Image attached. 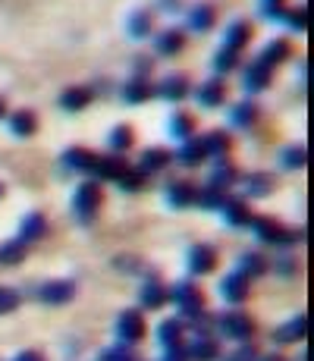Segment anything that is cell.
I'll return each mask as SVG.
<instances>
[{"label":"cell","instance_id":"obj_51","mask_svg":"<svg viewBox=\"0 0 314 361\" xmlns=\"http://www.w3.org/2000/svg\"><path fill=\"white\" fill-rule=\"evenodd\" d=\"M6 114V104H4V98H0V116H4Z\"/></svg>","mask_w":314,"mask_h":361},{"label":"cell","instance_id":"obj_10","mask_svg":"<svg viewBox=\"0 0 314 361\" xmlns=\"http://www.w3.org/2000/svg\"><path fill=\"white\" fill-rule=\"evenodd\" d=\"M308 330H311L308 317L298 314V317H292L289 324H283V327L274 333V339L277 343H298V339H308Z\"/></svg>","mask_w":314,"mask_h":361},{"label":"cell","instance_id":"obj_40","mask_svg":"<svg viewBox=\"0 0 314 361\" xmlns=\"http://www.w3.org/2000/svg\"><path fill=\"white\" fill-rule=\"evenodd\" d=\"M236 66H239V54H236V51L220 47V51L214 54V69H217V73H233Z\"/></svg>","mask_w":314,"mask_h":361},{"label":"cell","instance_id":"obj_39","mask_svg":"<svg viewBox=\"0 0 314 361\" xmlns=\"http://www.w3.org/2000/svg\"><path fill=\"white\" fill-rule=\"evenodd\" d=\"M264 270H267V261H264L261 255L248 252V255L239 258V274L242 276H258V274H264Z\"/></svg>","mask_w":314,"mask_h":361},{"label":"cell","instance_id":"obj_53","mask_svg":"<svg viewBox=\"0 0 314 361\" xmlns=\"http://www.w3.org/2000/svg\"><path fill=\"white\" fill-rule=\"evenodd\" d=\"M274 4H280V0H274Z\"/></svg>","mask_w":314,"mask_h":361},{"label":"cell","instance_id":"obj_41","mask_svg":"<svg viewBox=\"0 0 314 361\" xmlns=\"http://www.w3.org/2000/svg\"><path fill=\"white\" fill-rule=\"evenodd\" d=\"M23 255H25V245L19 239L0 245V264H16V261H23Z\"/></svg>","mask_w":314,"mask_h":361},{"label":"cell","instance_id":"obj_49","mask_svg":"<svg viewBox=\"0 0 314 361\" xmlns=\"http://www.w3.org/2000/svg\"><path fill=\"white\" fill-rule=\"evenodd\" d=\"M13 361H44V358H41V352H32V349H25V352H19V355L13 358Z\"/></svg>","mask_w":314,"mask_h":361},{"label":"cell","instance_id":"obj_48","mask_svg":"<svg viewBox=\"0 0 314 361\" xmlns=\"http://www.w3.org/2000/svg\"><path fill=\"white\" fill-rule=\"evenodd\" d=\"M164 361H188V355H186V349H183V345H176V349H167Z\"/></svg>","mask_w":314,"mask_h":361},{"label":"cell","instance_id":"obj_1","mask_svg":"<svg viewBox=\"0 0 314 361\" xmlns=\"http://www.w3.org/2000/svg\"><path fill=\"white\" fill-rule=\"evenodd\" d=\"M167 295L176 302V308L183 311V317H188V321H195L198 314H205V295H201V289L195 286V283H176Z\"/></svg>","mask_w":314,"mask_h":361},{"label":"cell","instance_id":"obj_32","mask_svg":"<svg viewBox=\"0 0 314 361\" xmlns=\"http://www.w3.org/2000/svg\"><path fill=\"white\" fill-rule=\"evenodd\" d=\"M280 161H283V166H289V170H302V166L308 164V148H305V145H286L280 151Z\"/></svg>","mask_w":314,"mask_h":361},{"label":"cell","instance_id":"obj_28","mask_svg":"<svg viewBox=\"0 0 314 361\" xmlns=\"http://www.w3.org/2000/svg\"><path fill=\"white\" fill-rule=\"evenodd\" d=\"M142 166L138 170L148 176V173H157V170H164L167 164H170V151L167 148H148V151H142V161H138Z\"/></svg>","mask_w":314,"mask_h":361},{"label":"cell","instance_id":"obj_50","mask_svg":"<svg viewBox=\"0 0 314 361\" xmlns=\"http://www.w3.org/2000/svg\"><path fill=\"white\" fill-rule=\"evenodd\" d=\"M264 361H286V358H280V355H267Z\"/></svg>","mask_w":314,"mask_h":361},{"label":"cell","instance_id":"obj_30","mask_svg":"<svg viewBox=\"0 0 314 361\" xmlns=\"http://www.w3.org/2000/svg\"><path fill=\"white\" fill-rule=\"evenodd\" d=\"M157 339L164 349H176V345H183V324L179 321H164L157 327Z\"/></svg>","mask_w":314,"mask_h":361},{"label":"cell","instance_id":"obj_43","mask_svg":"<svg viewBox=\"0 0 314 361\" xmlns=\"http://www.w3.org/2000/svg\"><path fill=\"white\" fill-rule=\"evenodd\" d=\"M283 19H286V23H289L296 32H305V29H308V10H305V6L286 10V13H283Z\"/></svg>","mask_w":314,"mask_h":361},{"label":"cell","instance_id":"obj_27","mask_svg":"<svg viewBox=\"0 0 314 361\" xmlns=\"http://www.w3.org/2000/svg\"><path fill=\"white\" fill-rule=\"evenodd\" d=\"M151 94H155V85H151L148 79H135V75H132L123 88V98L129 104H142V101H148Z\"/></svg>","mask_w":314,"mask_h":361},{"label":"cell","instance_id":"obj_31","mask_svg":"<svg viewBox=\"0 0 314 361\" xmlns=\"http://www.w3.org/2000/svg\"><path fill=\"white\" fill-rule=\"evenodd\" d=\"M151 25H155V19H151L148 10H135L129 16V23H126V29H129L132 38H148L151 35Z\"/></svg>","mask_w":314,"mask_h":361},{"label":"cell","instance_id":"obj_14","mask_svg":"<svg viewBox=\"0 0 314 361\" xmlns=\"http://www.w3.org/2000/svg\"><path fill=\"white\" fill-rule=\"evenodd\" d=\"M95 161H97V154L95 151H88V148H69L66 154H63L66 170H76V173H92Z\"/></svg>","mask_w":314,"mask_h":361},{"label":"cell","instance_id":"obj_7","mask_svg":"<svg viewBox=\"0 0 314 361\" xmlns=\"http://www.w3.org/2000/svg\"><path fill=\"white\" fill-rule=\"evenodd\" d=\"M220 295L227 298V302H233V305L246 302V298H248V276H242L239 270H233L229 276H223V283H220Z\"/></svg>","mask_w":314,"mask_h":361},{"label":"cell","instance_id":"obj_34","mask_svg":"<svg viewBox=\"0 0 314 361\" xmlns=\"http://www.w3.org/2000/svg\"><path fill=\"white\" fill-rule=\"evenodd\" d=\"M236 179H239V176H236V166H233V164H227V157L214 164L211 185H217V189H229V185H233Z\"/></svg>","mask_w":314,"mask_h":361},{"label":"cell","instance_id":"obj_25","mask_svg":"<svg viewBox=\"0 0 314 361\" xmlns=\"http://www.w3.org/2000/svg\"><path fill=\"white\" fill-rule=\"evenodd\" d=\"M214 23H217V13H214V6H207V4L192 6V13H188V29L192 32H207Z\"/></svg>","mask_w":314,"mask_h":361},{"label":"cell","instance_id":"obj_11","mask_svg":"<svg viewBox=\"0 0 314 361\" xmlns=\"http://www.w3.org/2000/svg\"><path fill=\"white\" fill-rule=\"evenodd\" d=\"M251 41V25L246 23V19H236V23H229L227 35H223V47H229V51L239 54L242 47H246Z\"/></svg>","mask_w":314,"mask_h":361},{"label":"cell","instance_id":"obj_17","mask_svg":"<svg viewBox=\"0 0 314 361\" xmlns=\"http://www.w3.org/2000/svg\"><path fill=\"white\" fill-rule=\"evenodd\" d=\"M289 57H292V44H289V41H286V38H274L267 47H264V54L258 60H261L264 66L274 69L277 63H283V60H289Z\"/></svg>","mask_w":314,"mask_h":361},{"label":"cell","instance_id":"obj_23","mask_svg":"<svg viewBox=\"0 0 314 361\" xmlns=\"http://www.w3.org/2000/svg\"><path fill=\"white\" fill-rule=\"evenodd\" d=\"M88 101H92V88H85V85H73V88H66V92L60 94V107L63 110H82V107H88Z\"/></svg>","mask_w":314,"mask_h":361},{"label":"cell","instance_id":"obj_8","mask_svg":"<svg viewBox=\"0 0 314 361\" xmlns=\"http://www.w3.org/2000/svg\"><path fill=\"white\" fill-rule=\"evenodd\" d=\"M217 267V252L211 245H192L188 248V270L192 274H211Z\"/></svg>","mask_w":314,"mask_h":361},{"label":"cell","instance_id":"obj_24","mask_svg":"<svg viewBox=\"0 0 314 361\" xmlns=\"http://www.w3.org/2000/svg\"><path fill=\"white\" fill-rule=\"evenodd\" d=\"M44 233H47L44 217H41V214H29V217L23 220V226H19V235H16V239L23 242V245H29V242L41 239V235H44Z\"/></svg>","mask_w":314,"mask_h":361},{"label":"cell","instance_id":"obj_19","mask_svg":"<svg viewBox=\"0 0 314 361\" xmlns=\"http://www.w3.org/2000/svg\"><path fill=\"white\" fill-rule=\"evenodd\" d=\"M217 352H220L217 339H211V336H195L192 345L186 349V355L195 358V361H214V358H217Z\"/></svg>","mask_w":314,"mask_h":361},{"label":"cell","instance_id":"obj_20","mask_svg":"<svg viewBox=\"0 0 314 361\" xmlns=\"http://www.w3.org/2000/svg\"><path fill=\"white\" fill-rule=\"evenodd\" d=\"M155 47H157V54H164V57H173V54H179L186 47V35L176 32V29H167L155 38Z\"/></svg>","mask_w":314,"mask_h":361},{"label":"cell","instance_id":"obj_15","mask_svg":"<svg viewBox=\"0 0 314 361\" xmlns=\"http://www.w3.org/2000/svg\"><path fill=\"white\" fill-rule=\"evenodd\" d=\"M270 82H274V69L264 66L261 60H255V63L246 69V88L248 92H264Z\"/></svg>","mask_w":314,"mask_h":361},{"label":"cell","instance_id":"obj_37","mask_svg":"<svg viewBox=\"0 0 314 361\" xmlns=\"http://www.w3.org/2000/svg\"><path fill=\"white\" fill-rule=\"evenodd\" d=\"M195 201H198L201 207H223V201H227V195H223V189H217V185L207 183L205 189L195 192Z\"/></svg>","mask_w":314,"mask_h":361},{"label":"cell","instance_id":"obj_13","mask_svg":"<svg viewBox=\"0 0 314 361\" xmlns=\"http://www.w3.org/2000/svg\"><path fill=\"white\" fill-rule=\"evenodd\" d=\"M126 166H129V164H126L123 157H116V154H97L92 173H95L97 179H120Z\"/></svg>","mask_w":314,"mask_h":361},{"label":"cell","instance_id":"obj_3","mask_svg":"<svg viewBox=\"0 0 314 361\" xmlns=\"http://www.w3.org/2000/svg\"><path fill=\"white\" fill-rule=\"evenodd\" d=\"M248 224L261 242H270V245H289V242H296V233L286 230V226H280L270 217H258V220H248Z\"/></svg>","mask_w":314,"mask_h":361},{"label":"cell","instance_id":"obj_16","mask_svg":"<svg viewBox=\"0 0 314 361\" xmlns=\"http://www.w3.org/2000/svg\"><path fill=\"white\" fill-rule=\"evenodd\" d=\"M195 98H198L201 107H220L223 98H227V85H223L220 79H211V82H205V85H198Z\"/></svg>","mask_w":314,"mask_h":361},{"label":"cell","instance_id":"obj_9","mask_svg":"<svg viewBox=\"0 0 314 361\" xmlns=\"http://www.w3.org/2000/svg\"><path fill=\"white\" fill-rule=\"evenodd\" d=\"M38 295H41V302H47V305H66L69 298L76 295V286L69 280H51L38 289Z\"/></svg>","mask_w":314,"mask_h":361},{"label":"cell","instance_id":"obj_38","mask_svg":"<svg viewBox=\"0 0 314 361\" xmlns=\"http://www.w3.org/2000/svg\"><path fill=\"white\" fill-rule=\"evenodd\" d=\"M170 132H173V138L186 142V138H192V132H195V120H192L188 114H173V120H170Z\"/></svg>","mask_w":314,"mask_h":361},{"label":"cell","instance_id":"obj_33","mask_svg":"<svg viewBox=\"0 0 314 361\" xmlns=\"http://www.w3.org/2000/svg\"><path fill=\"white\" fill-rule=\"evenodd\" d=\"M167 298H170V295H167V289L160 286V280H148L142 286V305H145V308H160Z\"/></svg>","mask_w":314,"mask_h":361},{"label":"cell","instance_id":"obj_4","mask_svg":"<svg viewBox=\"0 0 314 361\" xmlns=\"http://www.w3.org/2000/svg\"><path fill=\"white\" fill-rule=\"evenodd\" d=\"M217 330L227 339H239V343H248L251 333H255V324L248 321L246 314H223L217 321Z\"/></svg>","mask_w":314,"mask_h":361},{"label":"cell","instance_id":"obj_46","mask_svg":"<svg viewBox=\"0 0 314 361\" xmlns=\"http://www.w3.org/2000/svg\"><path fill=\"white\" fill-rule=\"evenodd\" d=\"M101 361H135V358H132L126 349H110V352H104L101 355Z\"/></svg>","mask_w":314,"mask_h":361},{"label":"cell","instance_id":"obj_35","mask_svg":"<svg viewBox=\"0 0 314 361\" xmlns=\"http://www.w3.org/2000/svg\"><path fill=\"white\" fill-rule=\"evenodd\" d=\"M132 142H135V132H132V126H126V123L114 126V129H110V135H107V145H110L114 151L132 148Z\"/></svg>","mask_w":314,"mask_h":361},{"label":"cell","instance_id":"obj_6","mask_svg":"<svg viewBox=\"0 0 314 361\" xmlns=\"http://www.w3.org/2000/svg\"><path fill=\"white\" fill-rule=\"evenodd\" d=\"M155 92L164 101H183L186 94H188V79H186L183 73H170V75H164V79L157 82Z\"/></svg>","mask_w":314,"mask_h":361},{"label":"cell","instance_id":"obj_21","mask_svg":"<svg viewBox=\"0 0 314 361\" xmlns=\"http://www.w3.org/2000/svg\"><path fill=\"white\" fill-rule=\"evenodd\" d=\"M35 129H38V116H35L32 110H16V114H10V132L16 138H29Z\"/></svg>","mask_w":314,"mask_h":361},{"label":"cell","instance_id":"obj_45","mask_svg":"<svg viewBox=\"0 0 314 361\" xmlns=\"http://www.w3.org/2000/svg\"><path fill=\"white\" fill-rule=\"evenodd\" d=\"M227 361H258V352H255V349H251V345L246 343L239 352H233V355H229Z\"/></svg>","mask_w":314,"mask_h":361},{"label":"cell","instance_id":"obj_22","mask_svg":"<svg viewBox=\"0 0 314 361\" xmlns=\"http://www.w3.org/2000/svg\"><path fill=\"white\" fill-rule=\"evenodd\" d=\"M176 157H179V164H186V166H198V164H205V145H201V138H186L183 145H179V151H176Z\"/></svg>","mask_w":314,"mask_h":361},{"label":"cell","instance_id":"obj_47","mask_svg":"<svg viewBox=\"0 0 314 361\" xmlns=\"http://www.w3.org/2000/svg\"><path fill=\"white\" fill-rule=\"evenodd\" d=\"M148 69H151L148 57H135V79H148Z\"/></svg>","mask_w":314,"mask_h":361},{"label":"cell","instance_id":"obj_26","mask_svg":"<svg viewBox=\"0 0 314 361\" xmlns=\"http://www.w3.org/2000/svg\"><path fill=\"white\" fill-rule=\"evenodd\" d=\"M195 185L192 183H170L167 185V201H170L173 207H188L195 204Z\"/></svg>","mask_w":314,"mask_h":361},{"label":"cell","instance_id":"obj_52","mask_svg":"<svg viewBox=\"0 0 314 361\" xmlns=\"http://www.w3.org/2000/svg\"><path fill=\"white\" fill-rule=\"evenodd\" d=\"M0 195H4V185H0Z\"/></svg>","mask_w":314,"mask_h":361},{"label":"cell","instance_id":"obj_42","mask_svg":"<svg viewBox=\"0 0 314 361\" xmlns=\"http://www.w3.org/2000/svg\"><path fill=\"white\" fill-rule=\"evenodd\" d=\"M116 183H120V189H123V192H135V189H142L145 173H142V170H129V166H126L123 176L116 179Z\"/></svg>","mask_w":314,"mask_h":361},{"label":"cell","instance_id":"obj_44","mask_svg":"<svg viewBox=\"0 0 314 361\" xmlns=\"http://www.w3.org/2000/svg\"><path fill=\"white\" fill-rule=\"evenodd\" d=\"M19 308V293L10 286H0V314H10Z\"/></svg>","mask_w":314,"mask_h":361},{"label":"cell","instance_id":"obj_18","mask_svg":"<svg viewBox=\"0 0 314 361\" xmlns=\"http://www.w3.org/2000/svg\"><path fill=\"white\" fill-rule=\"evenodd\" d=\"M201 145H205V154L207 157H217V161H223V157L229 154V148H233V138H229L227 132H207V135L201 138Z\"/></svg>","mask_w":314,"mask_h":361},{"label":"cell","instance_id":"obj_12","mask_svg":"<svg viewBox=\"0 0 314 361\" xmlns=\"http://www.w3.org/2000/svg\"><path fill=\"white\" fill-rule=\"evenodd\" d=\"M242 189H246L248 198H264L274 189V176L270 173H246L242 176Z\"/></svg>","mask_w":314,"mask_h":361},{"label":"cell","instance_id":"obj_2","mask_svg":"<svg viewBox=\"0 0 314 361\" xmlns=\"http://www.w3.org/2000/svg\"><path fill=\"white\" fill-rule=\"evenodd\" d=\"M73 207L76 214H79V220H95L97 207H101V185L97 183H82L79 189H76V198H73Z\"/></svg>","mask_w":314,"mask_h":361},{"label":"cell","instance_id":"obj_36","mask_svg":"<svg viewBox=\"0 0 314 361\" xmlns=\"http://www.w3.org/2000/svg\"><path fill=\"white\" fill-rule=\"evenodd\" d=\"M229 120H233V126H251V123L258 120V107L255 104H248V101H242V104H236L233 107V114H229Z\"/></svg>","mask_w":314,"mask_h":361},{"label":"cell","instance_id":"obj_29","mask_svg":"<svg viewBox=\"0 0 314 361\" xmlns=\"http://www.w3.org/2000/svg\"><path fill=\"white\" fill-rule=\"evenodd\" d=\"M223 217H227V224H233V226H246L248 224V204L246 201H239V198H227L223 201Z\"/></svg>","mask_w":314,"mask_h":361},{"label":"cell","instance_id":"obj_5","mask_svg":"<svg viewBox=\"0 0 314 361\" xmlns=\"http://www.w3.org/2000/svg\"><path fill=\"white\" fill-rule=\"evenodd\" d=\"M116 336H120L126 345L138 343V339L145 336V321H142V314H138V311H123L120 321H116Z\"/></svg>","mask_w":314,"mask_h":361}]
</instances>
